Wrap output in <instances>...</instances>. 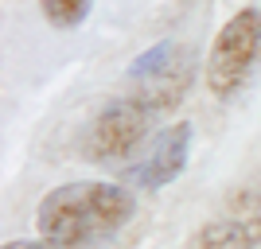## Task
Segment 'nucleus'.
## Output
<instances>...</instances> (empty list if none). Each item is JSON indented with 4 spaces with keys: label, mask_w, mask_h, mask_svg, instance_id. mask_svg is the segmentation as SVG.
<instances>
[{
    "label": "nucleus",
    "mask_w": 261,
    "mask_h": 249,
    "mask_svg": "<svg viewBox=\"0 0 261 249\" xmlns=\"http://www.w3.org/2000/svg\"><path fill=\"white\" fill-rule=\"evenodd\" d=\"M133 210H137L133 191H125L117 183L86 179V183H63L47 191V199L35 210V226L55 245L82 249L98 238L117 234L133 218Z\"/></svg>",
    "instance_id": "f257e3e1"
},
{
    "label": "nucleus",
    "mask_w": 261,
    "mask_h": 249,
    "mask_svg": "<svg viewBox=\"0 0 261 249\" xmlns=\"http://www.w3.org/2000/svg\"><path fill=\"white\" fill-rule=\"evenodd\" d=\"M261 66V8L234 12L215 35L207 54V90L218 101H234Z\"/></svg>",
    "instance_id": "f03ea898"
},
{
    "label": "nucleus",
    "mask_w": 261,
    "mask_h": 249,
    "mask_svg": "<svg viewBox=\"0 0 261 249\" xmlns=\"http://www.w3.org/2000/svg\"><path fill=\"white\" fill-rule=\"evenodd\" d=\"M191 70H195L191 51L172 43V39H164V43H156L152 51H144L129 66V82L137 86V94H129V98H137L152 113H160L168 105H179L184 90L191 86Z\"/></svg>",
    "instance_id": "7ed1b4c3"
},
{
    "label": "nucleus",
    "mask_w": 261,
    "mask_h": 249,
    "mask_svg": "<svg viewBox=\"0 0 261 249\" xmlns=\"http://www.w3.org/2000/svg\"><path fill=\"white\" fill-rule=\"evenodd\" d=\"M152 109H144L137 98H117L90 121L86 141H82V156L90 163H109V160H125L141 148V141L148 136L152 125Z\"/></svg>",
    "instance_id": "20e7f679"
},
{
    "label": "nucleus",
    "mask_w": 261,
    "mask_h": 249,
    "mask_svg": "<svg viewBox=\"0 0 261 249\" xmlns=\"http://www.w3.org/2000/svg\"><path fill=\"white\" fill-rule=\"evenodd\" d=\"M261 245V191H246L207 226H199L184 249H257Z\"/></svg>",
    "instance_id": "39448f33"
},
{
    "label": "nucleus",
    "mask_w": 261,
    "mask_h": 249,
    "mask_svg": "<svg viewBox=\"0 0 261 249\" xmlns=\"http://www.w3.org/2000/svg\"><path fill=\"white\" fill-rule=\"evenodd\" d=\"M187 156H191V125L179 121L172 129H164L148 144V152H141L137 163L125 168V183L137 191H160L187 168Z\"/></svg>",
    "instance_id": "423d86ee"
},
{
    "label": "nucleus",
    "mask_w": 261,
    "mask_h": 249,
    "mask_svg": "<svg viewBox=\"0 0 261 249\" xmlns=\"http://www.w3.org/2000/svg\"><path fill=\"white\" fill-rule=\"evenodd\" d=\"M90 4H94V0H43V16L59 27V32H70L78 23H86Z\"/></svg>",
    "instance_id": "0eeeda50"
},
{
    "label": "nucleus",
    "mask_w": 261,
    "mask_h": 249,
    "mask_svg": "<svg viewBox=\"0 0 261 249\" xmlns=\"http://www.w3.org/2000/svg\"><path fill=\"white\" fill-rule=\"evenodd\" d=\"M4 249H66V245H55V241H8Z\"/></svg>",
    "instance_id": "6e6552de"
}]
</instances>
